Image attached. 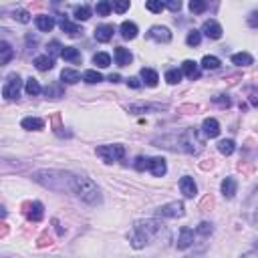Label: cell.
Listing matches in <instances>:
<instances>
[{"mask_svg":"<svg viewBox=\"0 0 258 258\" xmlns=\"http://www.w3.org/2000/svg\"><path fill=\"white\" fill-rule=\"evenodd\" d=\"M145 8H147L149 12H155V15H157V12H161V10L166 8V4L161 2V0H147V2H145Z\"/></svg>","mask_w":258,"mask_h":258,"instance_id":"44","label":"cell"},{"mask_svg":"<svg viewBox=\"0 0 258 258\" xmlns=\"http://www.w3.org/2000/svg\"><path fill=\"white\" fill-rule=\"evenodd\" d=\"M206 8H208V4L204 2V0H192V2H189V10H192L194 15H202V12H206Z\"/></svg>","mask_w":258,"mask_h":258,"instance_id":"43","label":"cell"},{"mask_svg":"<svg viewBox=\"0 0 258 258\" xmlns=\"http://www.w3.org/2000/svg\"><path fill=\"white\" fill-rule=\"evenodd\" d=\"M61 57H63L65 61H69V63H77V61H81V52H79L75 47H65Z\"/></svg>","mask_w":258,"mask_h":258,"instance_id":"33","label":"cell"},{"mask_svg":"<svg viewBox=\"0 0 258 258\" xmlns=\"http://www.w3.org/2000/svg\"><path fill=\"white\" fill-rule=\"evenodd\" d=\"M45 95H47V97H51V99H59V97H63V87H61L59 83L49 85V87L45 89Z\"/></svg>","mask_w":258,"mask_h":258,"instance_id":"41","label":"cell"},{"mask_svg":"<svg viewBox=\"0 0 258 258\" xmlns=\"http://www.w3.org/2000/svg\"><path fill=\"white\" fill-rule=\"evenodd\" d=\"M113 10V2H107V0H103V2H97L95 4V12H97L99 17H109Z\"/></svg>","mask_w":258,"mask_h":258,"instance_id":"36","label":"cell"},{"mask_svg":"<svg viewBox=\"0 0 258 258\" xmlns=\"http://www.w3.org/2000/svg\"><path fill=\"white\" fill-rule=\"evenodd\" d=\"M113 34H115V26L113 24H101L93 33L95 40H99V43H109V40L113 38Z\"/></svg>","mask_w":258,"mask_h":258,"instance_id":"12","label":"cell"},{"mask_svg":"<svg viewBox=\"0 0 258 258\" xmlns=\"http://www.w3.org/2000/svg\"><path fill=\"white\" fill-rule=\"evenodd\" d=\"M149 159H152V157H143V155H139L138 159H135V170H138V172H145V170H149Z\"/></svg>","mask_w":258,"mask_h":258,"instance_id":"45","label":"cell"},{"mask_svg":"<svg viewBox=\"0 0 258 258\" xmlns=\"http://www.w3.org/2000/svg\"><path fill=\"white\" fill-rule=\"evenodd\" d=\"M12 57H15V51H12V47L6 40H2V43H0V65H8Z\"/></svg>","mask_w":258,"mask_h":258,"instance_id":"28","label":"cell"},{"mask_svg":"<svg viewBox=\"0 0 258 258\" xmlns=\"http://www.w3.org/2000/svg\"><path fill=\"white\" fill-rule=\"evenodd\" d=\"M47 49H49V57H52V59H55V57H61L63 55V45L59 43V40H51V43L47 45Z\"/></svg>","mask_w":258,"mask_h":258,"instance_id":"40","label":"cell"},{"mask_svg":"<svg viewBox=\"0 0 258 258\" xmlns=\"http://www.w3.org/2000/svg\"><path fill=\"white\" fill-rule=\"evenodd\" d=\"M109 81H111V83H119L121 77H119V75H111V77H109Z\"/></svg>","mask_w":258,"mask_h":258,"instance_id":"53","label":"cell"},{"mask_svg":"<svg viewBox=\"0 0 258 258\" xmlns=\"http://www.w3.org/2000/svg\"><path fill=\"white\" fill-rule=\"evenodd\" d=\"M182 77H184L182 69H168L166 71V81H168L170 85H178L180 81H182Z\"/></svg>","mask_w":258,"mask_h":258,"instance_id":"35","label":"cell"},{"mask_svg":"<svg viewBox=\"0 0 258 258\" xmlns=\"http://www.w3.org/2000/svg\"><path fill=\"white\" fill-rule=\"evenodd\" d=\"M139 77L143 79V83H145L147 87H155V85L159 83V75H157V71H154V69H141Z\"/></svg>","mask_w":258,"mask_h":258,"instance_id":"25","label":"cell"},{"mask_svg":"<svg viewBox=\"0 0 258 258\" xmlns=\"http://www.w3.org/2000/svg\"><path fill=\"white\" fill-rule=\"evenodd\" d=\"M26 218L31 222H40L45 218V206L40 202H33L29 206V212H26Z\"/></svg>","mask_w":258,"mask_h":258,"instance_id":"18","label":"cell"},{"mask_svg":"<svg viewBox=\"0 0 258 258\" xmlns=\"http://www.w3.org/2000/svg\"><path fill=\"white\" fill-rule=\"evenodd\" d=\"M240 258H258V250H250V252H244Z\"/></svg>","mask_w":258,"mask_h":258,"instance_id":"51","label":"cell"},{"mask_svg":"<svg viewBox=\"0 0 258 258\" xmlns=\"http://www.w3.org/2000/svg\"><path fill=\"white\" fill-rule=\"evenodd\" d=\"M180 189L186 198H196V194H198V186H196L194 178H189V175H184L180 180Z\"/></svg>","mask_w":258,"mask_h":258,"instance_id":"14","label":"cell"},{"mask_svg":"<svg viewBox=\"0 0 258 258\" xmlns=\"http://www.w3.org/2000/svg\"><path fill=\"white\" fill-rule=\"evenodd\" d=\"M186 258H202V256H200V254H198V256H186Z\"/></svg>","mask_w":258,"mask_h":258,"instance_id":"54","label":"cell"},{"mask_svg":"<svg viewBox=\"0 0 258 258\" xmlns=\"http://www.w3.org/2000/svg\"><path fill=\"white\" fill-rule=\"evenodd\" d=\"M166 4V8H170L172 12H178L180 8H182V2L180 0H168V2H164Z\"/></svg>","mask_w":258,"mask_h":258,"instance_id":"47","label":"cell"},{"mask_svg":"<svg viewBox=\"0 0 258 258\" xmlns=\"http://www.w3.org/2000/svg\"><path fill=\"white\" fill-rule=\"evenodd\" d=\"M218 152H220L222 155H232V154L236 152L234 139H222V141L218 143Z\"/></svg>","mask_w":258,"mask_h":258,"instance_id":"31","label":"cell"},{"mask_svg":"<svg viewBox=\"0 0 258 258\" xmlns=\"http://www.w3.org/2000/svg\"><path fill=\"white\" fill-rule=\"evenodd\" d=\"M127 85H129L131 89H139L143 83H141V81H139L138 77H129V79H127Z\"/></svg>","mask_w":258,"mask_h":258,"instance_id":"49","label":"cell"},{"mask_svg":"<svg viewBox=\"0 0 258 258\" xmlns=\"http://www.w3.org/2000/svg\"><path fill=\"white\" fill-rule=\"evenodd\" d=\"M147 38L155 40V43H170L172 40V31L168 26H161V24H155L152 29L147 31Z\"/></svg>","mask_w":258,"mask_h":258,"instance_id":"8","label":"cell"},{"mask_svg":"<svg viewBox=\"0 0 258 258\" xmlns=\"http://www.w3.org/2000/svg\"><path fill=\"white\" fill-rule=\"evenodd\" d=\"M24 91H26V95H31V97H36V95L43 93V87H40V83L34 77H29L24 81Z\"/></svg>","mask_w":258,"mask_h":258,"instance_id":"24","label":"cell"},{"mask_svg":"<svg viewBox=\"0 0 258 258\" xmlns=\"http://www.w3.org/2000/svg\"><path fill=\"white\" fill-rule=\"evenodd\" d=\"M204 36H208V38H214V40H218L220 36H222V26L218 24V22H216L214 18H210V20H206V22H204L202 24V31H200Z\"/></svg>","mask_w":258,"mask_h":258,"instance_id":"9","label":"cell"},{"mask_svg":"<svg viewBox=\"0 0 258 258\" xmlns=\"http://www.w3.org/2000/svg\"><path fill=\"white\" fill-rule=\"evenodd\" d=\"M202 133H204V138H218L220 135V123L216 121L214 117H208V119H204V123H202Z\"/></svg>","mask_w":258,"mask_h":258,"instance_id":"11","label":"cell"},{"mask_svg":"<svg viewBox=\"0 0 258 258\" xmlns=\"http://www.w3.org/2000/svg\"><path fill=\"white\" fill-rule=\"evenodd\" d=\"M182 73H184L188 79H192V81L200 79V75H202L200 65H198L196 61H184V63H182Z\"/></svg>","mask_w":258,"mask_h":258,"instance_id":"19","label":"cell"},{"mask_svg":"<svg viewBox=\"0 0 258 258\" xmlns=\"http://www.w3.org/2000/svg\"><path fill=\"white\" fill-rule=\"evenodd\" d=\"M34 67L38 71H51L52 67H55V59L49 57V55H40L34 59Z\"/></svg>","mask_w":258,"mask_h":258,"instance_id":"27","label":"cell"},{"mask_svg":"<svg viewBox=\"0 0 258 258\" xmlns=\"http://www.w3.org/2000/svg\"><path fill=\"white\" fill-rule=\"evenodd\" d=\"M95 154H97L105 164H113V161H119L125 157V147L121 143H113V145H99L95 149Z\"/></svg>","mask_w":258,"mask_h":258,"instance_id":"5","label":"cell"},{"mask_svg":"<svg viewBox=\"0 0 258 258\" xmlns=\"http://www.w3.org/2000/svg\"><path fill=\"white\" fill-rule=\"evenodd\" d=\"M186 214V206L184 202H170V204H164V206H159L155 210V216L157 218H182V216Z\"/></svg>","mask_w":258,"mask_h":258,"instance_id":"7","label":"cell"},{"mask_svg":"<svg viewBox=\"0 0 258 258\" xmlns=\"http://www.w3.org/2000/svg\"><path fill=\"white\" fill-rule=\"evenodd\" d=\"M256 250H258V240H256Z\"/></svg>","mask_w":258,"mask_h":258,"instance_id":"55","label":"cell"},{"mask_svg":"<svg viewBox=\"0 0 258 258\" xmlns=\"http://www.w3.org/2000/svg\"><path fill=\"white\" fill-rule=\"evenodd\" d=\"M202 43V33L200 31H196V29H192L188 33V36H186V45L188 47H198Z\"/></svg>","mask_w":258,"mask_h":258,"instance_id":"38","label":"cell"},{"mask_svg":"<svg viewBox=\"0 0 258 258\" xmlns=\"http://www.w3.org/2000/svg\"><path fill=\"white\" fill-rule=\"evenodd\" d=\"M212 232H214V226L210 222H200L196 228V236H202V238H208Z\"/></svg>","mask_w":258,"mask_h":258,"instance_id":"39","label":"cell"},{"mask_svg":"<svg viewBox=\"0 0 258 258\" xmlns=\"http://www.w3.org/2000/svg\"><path fill=\"white\" fill-rule=\"evenodd\" d=\"M127 8H129V2H127V0H125V2H113V10L119 12V15H123Z\"/></svg>","mask_w":258,"mask_h":258,"instance_id":"48","label":"cell"},{"mask_svg":"<svg viewBox=\"0 0 258 258\" xmlns=\"http://www.w3.org/2000/svg\"><path fill=\"white\" fill-rule=\"evenodd\" d=\"M161 236L170 238L166 224L157 218H145V220H138L133 224V230L129 234V242L135 250H141L147 246V244H152L154 240H159Z\"/></svg>","mask_w":258,"mask_h":258,"instance_id":"2","label":"cell"},{"mask_svg":"<svg viewBox=\"0 0 258 258\" xmlns=\"http://www.w3.org/2000/svg\"><path fill=\"white\" fill-rule=\"evenodd\" d=\"M149 172H152L155 178H164L168 172V164L164 157H152L149 159Z\"/></svg>","mask_w":258,"mask_h":258,"instance_id":"15","label":"cell"},{"mask_svg":"<svg viewBox=\"0 0 258 258\" xmlns=\"http://www.w3.org/2000/svg\"><path fill=\"white\" fill-rule=\"evenodd\" d=\"M194 240H196V232L192 228H188V226H184L182 230H180V236H178V248L180 250H186V248H189V246H194Z\"/></svg>","mask_w":258,"mask_h":258,"instance_id":"10","label":"cell"},{"mask_svg":"<svg viewBox=\"0 0 258 258\" xmlns=\"http://www.w3.org/2000/svg\"><path fill=\"white\" fill-rule=\"evenodd\" d=\"M59 26H61V31L67 33L69 36H81L83 34V31H81V26H77L75 22H71L67 17H61L59 18Z\"/></svg>","mask_w":258,"mask_h":258,"instance_id":"17","label":"cell"},{"mask_svg":"<svg viewBox=\"0 0 258 258\" xmlns=\"http://www.w3.org/2000/svg\"><path fill=\"white\" fill-rule=\"evenodd\" d=\"M119 33H121V36H123L125 40H133L135 36H138L139 29H138V24H135V22L123 20V22H121V26H119Z\"/></svg>","mask_w":258,"mask_h":258,"instance_id":"22","label":"cell"},{"mask_svg":"<svg viewBox=\"0 0 258 258\" xmlns=\"http://www.w3.org/2000/svg\"><path fill=\"white\" fill-rule=\"evenodd\" d=\"M214 103H220V105H230V99H228V97L224 99V95H218V97H214Z\"/></svg>","mask_w":258,"mask_h":258,"instance_id":"50","label":"cell"},{"mask_svg":"<svg viewBox=\"0 0 258 258\" xmlns=\"http://www.w3.org/2000/svg\"><path fill=\"white\" fill-rule=\"evenodd\" d=\"M246 22H248L250 29H258V10H252V12H250L248 18H246Z\"/></svg>","mask_w":258,"mask_h":258,"instance_id":"46","label":"cell"},{"mask_svg":"<svg viewBox=\"0 0 258 258\" xmlns=\"http://www.w3.org/2000/svg\"><path fill=\"white\" fill-rule=\"evenodd\" d=\"M75 196L81 198L85 204H89V206H97V204H101V192H99L97 184H95L93 180H89V178H85V175H77Z\"/></svg>","mask_w":258,"mask_h":258,"instance_id":"4","label":"cell"},{"mask_svg":"<svg viewBox=\"0 0 258 258\" xmlns=\"http://www.w3.org/2000/svg\"><path fill=\"white\" fill-rule=\"evenodd\" d=\"M166 109V105H154V103H139V105H129L127 111L133 113V115H143V113H149V111H161Z\"/></svg>","mask_w":258,"mask_h":258,"instance_id":"13","label":"cell"},{"mask_svg":"<svg viewBox=\"0 0 258 258\" xmlns=\"http://www.w3.org/2000/svg\"><path fill=\"white\" fill-rule=\"evenodd\" d=\"M155 147L172 149V152H184V154H200L204 149V133L196 127H188L182 133H170L164 138H155L152 141Z\"/></svg>","mask_w":258,"mask_h":258,"instance_id":"1","label":"cell"},{"mask_svg":"<svg viewBox=\"0 0 258 258\" xmlns=\"http://www.w3.org/2000/svg\"><path fill=\"white\" fill-rule=\"evenodd\" d=\"M220 65H222L220 59H218V57H214V55H206V57L202 59V63H200L202 69H208V71H216Z\"/></svg>","mask_w":258,"mask_h":258,"instance_id":"30","label":"cell"},{"mask_svg":"<svg viewBox=\"0 0 258 258\" xmlns=\"http://www.w3.org/2000/svg\"><path fill=\"white\" fill-rule=\"evenodd\" d=\"M250 220H252V224H254V226H258V210H256V212L250 216Z\"/></svg>","mask_w":258,"mask_h":258,"instance_id":"52","label":"cell"},{"mask_svg":"<svg viewBox=\"0 0 258 258\" xmlns=\"http://www.w3.org/2000/svg\"><path fill=\"white\" fill-rule=\"evenodd\" d=\"M83 81H85V83H89V85H95V83H101L103 77H101V73H99V71L89 69V71H85V73H83Z\"/></svg>","mask_w":258,"mask_h":258,"instance_id":"34","label":"cell"},{"mask_svg":"<svg viewBox=\"0 0 258 258\" xmlns=\"http://www.w3.org/2000/svg\"><path fill=\"white\" fill-rule=\"evenodd\" d=\"M12 18L18 20V22H22V24H29V22H31V12H26V10H22V8H17L15 12H12Z\"/></svg>","mask_w":258,"mask_h":258,"instance_id":"42","label":"cell"},{"mask_svg":"<svg viewBox=\"0 0 258 258\" xmlns=\"http://www.w3.org/2000/svg\"><path fill=\"white\" fill-rule=\"evenodd\" d=\"M81 81V73L75 71V69H63L61 73V83H67V85H75Z\"/></svg>","mask_w":258,"mask_h":258,"instance_id":"26","label":"cell"},{"mask_svg":"<svg viewBox=\"0 0 258 258\" xmlns=\"http://www.w3.org/2000/svg\"><path fill=\"white\" fill-rule=\"evenodd\" d=\"M232 63L236 67H248V65L254 63V59H252L250 52H234V55H232Z\"/></svg>","mask_w":258,"mask_h":258,"instance_id":"29","label":"cell"},{"mask_svg":"<svg viewBox=\"0 0 258 258\" xmlns=\"http://www.w3.org/2000/svg\"><path fill=\"white\" fill-rule=\"evenodd\" d=\"M20 127L26 129V131H38V129L45 127V121L40 117H24L20 121Z\"/></svg>","mask_w":258,"mask_h":258,"instance_id":"23","label":"cell"},{"mask_svg":"<svg viewBox=\"0 0 258 258\" xmlns=\"http://www.w3.org/2000/svg\"><path fill=\"white\" fill-rule=\"evenodd\" d=\"M113 57H115V63H117L119 67H127V65L133 61V55L129 52V49H125V47H117V49L113 51Z\"/></svg>","mask_w":258,"mask_h":258,"instance_id":"21","label":"cell"},{"mask_svg":"<svg viewBox=\"0 0 258 258\" xmlns=\"http://www.w3.org/2000/svg\"><path fill=\"white\" fill-rule=\"evenodd\" d=\"M33 180L40 186H45L52 192H71L75 194V182L77 175L63 170H38L33 172Z\"/></svg>","mask_w":258,"mask_h":258,"instance_id":"3","label":"cell"},{"mask_svg":"<svg viewBox=\"0 0 258 258\" xmlns=\"http://www.w3.org/2000/svg\"><path fill=\"white\" fill-rule=\"evenodd\" d=\"M93 63L99 67V69H107V67L111 65V55L109 52H97V55L93 57Z\"/></svg>","mask_w":258,"mask_h":258,"instance_id":"32","label":"cell"},{"mask_svg":"<svg viewBox=\"0 0 258 258\" xmlns=\"http://www.w3.org/2000/svg\"><path fill=\"white\" fill-rule=\"evenodd\" d=\"M73 17H75V20H89L91 18V8L87 4L77 6L75 12H73Z\"/></svg>","mask_w":258,"mask_h":258,"instance_id":"37","label":"cell"},{"mask_svg":"<svg viewBox=\"0 0 258 258\" xmlns=\"http://www.w3.org/2000/svg\"><path fill=\"white\" fill-rule=\"evenodd\" d=\"M220 189H222V196H224L226 200H232V198L236 196V189H238V182H236V178H224Z\"/></svg>","mask_w":258,"mask_h":258,"instance_id":"16","label":"cell"},{"mask_svg":"<svg viewBox=\"0 0 258 258\" xmlns=\"http://www.w3.org/2000/svg\"><path fill=\"white\" fill-rule=\"evenodd\" d=\"M20 89H22V81H20L18 73H10L2 85V97L6 101H15L20 97Z\"/></svg>","mask_w":258,"mask_h":258,"instance_id":"6","label":"cell"},{"mask_svg":"<svg viewBox=\"0 0 258 258\" xmlns=\"http://www.w3.org/2000/svg\"><path fill=\"white\" fill-rule=\"evenodd\" d=\"M34 24H36V29L40 33H51L52 29H55V18L49 17V15H38L34 18Z\"/></svg>","mask_w":258,"mask_h":258,"instance_id":"20","label":"cell"}]
</instances>
